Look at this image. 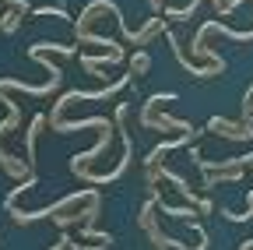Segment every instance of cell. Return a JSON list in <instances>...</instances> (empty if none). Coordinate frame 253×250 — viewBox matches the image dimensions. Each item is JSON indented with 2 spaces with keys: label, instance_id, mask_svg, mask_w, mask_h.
<instances>
[{
  "label": "cell",
  "instance_id": "obj_1",
  "mask_svg": "<svg viewBox=\"0 0 253 250\" xmlns=\"http://www.w3.org/2000/svg\"><path fill=\"white\" fill-rule=\"evenodd\" d=\"M102 60H120V50H113V53H106ZM81 64H84L88 71H95V64H99V56H81Z\"/></svg>",
  "mask_w": 253,
  "mask_h": 250
}]
</instances>
